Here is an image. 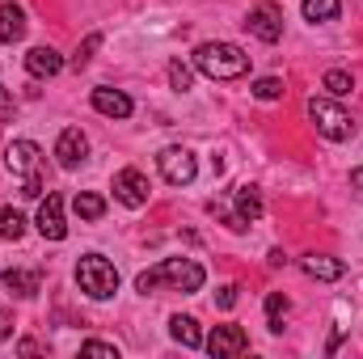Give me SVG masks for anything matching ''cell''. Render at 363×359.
I'll use <instances>...</instances> for the list:
<instances>
[{"mask_svg": "<svg viewBox=\"0 0 363 359\" xmlns=\"http://www.w3.org/2000/svg\"><path fill=\"white\" fill-rule=\"evenodd\" d=\"M207 283V270L199 267L194 258H161L152 270H144V275H135V292H157V287H169V292H182V296H190V292H199Z\"/></svg>", "mask_w": 363, "mask_h": 359, "instance_id": "6da1fadb", "label": "cell"}, {"mask_svg": "<svg viewBox=\"0 0 363 359\" xmlns=\"http://www.w3.org/2000/svg\"><path fill=\"white\" fill-rule=\"evenodd\" d=\"M194 68L211 81H237L250 72V55L237 47V43H199L194 47Z\"/></svg>", "mask_w": 363, "mask_h": 359, "instance_id": "7a4b0ae2", "label": "cell"}, {"mask_svg": "<svg viewBox=\"0 0 363 359\" xmlns=\"http://www.w3.org/2000/svg\"><path fill=\"white\" fill-rule=\"evenodd\" d=\"M77 287L89 296V300H110L114 292H118V270L110 258H101V254H85L81 263H77Z\"/></svg>", "mask_w": 363, "mask_h": 359, "instance_id": "3957f363", "label": "cell"}, {"mask_svg": "<svg viewBox=\"0 0 363 359\" xmlns=\"http://www.w3.org/2000/svg\"><path fill=\"white\" fill-rule=\"evenodd\" d=\"M308 118H313V123H317V131H321L325 140H334V144H342V140H351V136H355L351 114H347L334 97H308Z\"/></svg>", "mask_w": 363, "mask_h": 359, "instance_id": "277c9868", "label": "cell"}, {"mask_svg": "<svg viewBox=\"0 0 363 359\" xmlns=\"http://www.w3.org/2000/svg\"><path fill=\"white\" fill-rule=\"evenodd\" d=\"M157 170H161V178L169 182V186H190V182L199 178V161H194V153H190V148H182V144L161 148Z\"/></svg>", "mask_w": 363, "mask_h": 359, "instance_id": "5b68a950", "label": "cell"}, {"mask_svg": "<svg viewBox=\"0 0 363 359\" xmlns=\"http://www.w3.org/2000/svg\"><path fill=\"white\" fill-rule=\"evenodd\" d=\"M4 165H9V174H17V178H38V174H43V148H38L34 140H13V144L4 148Z\"/></svg>", "mask_w": 363, "mask_h": 359, "instance_id": "8992f818", "label": "cell"}, {"mask_svg": "<svg viewBox=\"0 0 363 359\" xmlns=\"http://www.w3.org/2000/svg\"><path fill=\"white\" fill-rule=\"evenodd\" d=\"M203 347L216 359H237V355L250 351V334H245L241 326H216V330L203 338Z\"/></svg>", "mask_w": 363, "mask_h": 359, "instance_id": "52a82bcc", "label": "cell"}, {"mask_svg": "<svg viewBox=\"0 0 363 359\" xmlns=\"http://www.w3.org/2000/svg\"><path fill=\"white\" fill-rule=\"evenodd\" d=\"M245 30L254 34V38H262V43H279L283 38V9L279 4H258V9H250V17H245Z\"/></svg>", "mask_w": 363, "mask_h": 359, "instance_id": "ba28073f", "label": "cell"}, {"mask_svg": "<svg viewBox=\"0 0 363 359\" xmlns=\"http://www.w3.org/2000/svg\"><path fill=\"white\" fill-rule=\"evenodd\" d=\"M114 199H118L123 207H131V211L144 207V203H148V178H144L140 170H131V165L118 170V174H114Z\"/></svg>", "mask_w": 363, "mask_h": 359, "instance_id": "9c48e42d", "label": "cell"}, {"mask_svg": "<svg viewBox=\"0 0 363 359\" xmlns=\"http://www.w3.org/2000/svg\"><path fill=\"white\" fill-rule=\"evenodd\" d=\"M85 157H89V140H85V131H81V127H64L60 140H55V161H60V170H77Z\"/></svg>", "mask_w": 363, "mask_h": 359, "instance_id": "30bf717a", "label": "cell"}, {"mask_svg": "<svg viewBox=\"0 0 363 359\" xmlns=\"http://www.w3.org/2000/svg\"><path fill=\"white\" fill-rule=\"evenodd\" d=\"M34 224H38V233H43L47 241H64V237H68V224H64V199H60V194H47V199L38 203Z\"/></svg>", "mask_w": 363, "mask_h": 359, "instance_id": "8fae6325", "label": "cell"}, {"mask_svg": "<svg viewBox=\"0 0 363 359\" xmlns=\"http://www.w3.org/2000/svg\"><path fill=\"white\" fill-rule=\"evenodd\" d=\"M93 110L97 114H106V118H131V97L123 89H110V85H97L93 89Z\"/></svg>", "mask_w": 363, "mask_h": 359, "instance_id": "7c38bea8", "label": "cell"}, {"mask_svg": "<svg viewBox=\"0 0 363 359\" xmlns=\"http://www.w3.org/2000/svg\"><path fill=\"white\" fill-rule=\"evenodd\" d=\"M60 68H64V60H60L55 47H30V51H26V72H30V77L47 81V77H55Z\"/></svg>", "mask_w": 363, "mask_h": 359, "instance_id": "4fadbf2b", "label": "cell"}, {"mask_svg": "<svg viewBox=\"0 0 363 359\" xmlns=\"http://www.w3.org/2000/svg\"><path fill=\"white\" fill-rule=\"evenodd\" d=\"M300 267H304L308 279H321V283H334V279L347 275V263L342 258H330V254H308V258H300Z\"/></svg>", "mask_w": 363, "mask_h": 359, "instance_id": "5bb4252c", "label": "cell"}, {"mask_svg": "<svg viewBox=\"0 0 363 359\" xmlns=\"http://www.w3.org/2000/svg\"><path fill=\"white\" fill-rule=\"evenodd\" d=\"M26 38V9L4 0L0 4V43H21Z\"/></svg>", "mask_w": 363, "mask_h": 359, "instance_id": "9a60e30c", "label": "cell"}, {"mask_svg": "<svg viewBox=\"0 0 363 359\" xmlns=\"http://www.w3.org/2000/svg\"><path fill=\"white\" fill-rule=\"evenodd\" d=\"M0 279H4V287L13 296H34L43 287V270H26V267H9Z\"/></svg>", "mask_w": 363, "mask_h": 359, "instance_id": "2e32d148", "label": "cell"}, {"mask_svg": "<svg viewBox=\"0 0 363 359\" xmlns=\"http://www.w3.org/2000/svg\"><path fill=\"white\" fill-rule=\"evenodd\" d=\"M237 216L245 220V224H254V220H262V194H258V186H237Z\"/></svg>", "mask_w": 363, "mask_h": 359, "instance_id": "e0dca14e", "label": "cell"}, {"mask_svg": "<svg viewBox=\"0 0 363 359\" xmlns=\"http://www.w3.org/2000/svg\"><path fill=\"white\" fill-rule=\"evenodd\" d=\"M169 334H174V343H182V347H203V330H199V321L194 317H169Z\"/></svg>", "mask_w": 363, "mask_h": 359, "instance_id": "ac0fdd59", "label": "cell"}, {"mask_svg": "<svg viewBox=\"0 0 363 359\" xmlns=\"http://www.w3.org/2000/svg\"><path fill=\"white\" fill-rule=\"evenodd\" d=\"M72 211H77L81 220H101V216H106V199L93 194V190H81V194L72 199Z\"/></svg>", "mask_w": 363, "mask_h": 359, "instance_id": "d6986e66", "label": "cell"}, {"mask_svg": "<svg viewBox=\"0 0 363 359\" xmlns=\"http://www.w3.org/2000/svg\"><path fill=\"white\" fill-rule=\"evenodd\" d=\"M300 9H304V17L317 26V21H334V17L342 13V0H304Z\"/></svg>", "mask_w": 363, "mask_h": 359, "instance_id": "ffe728a7", "label": "cell"}, {"mask_svg": "<svg viewBox=\"0 0 363 359\" xmlns=\"http://www.w3.org/2000/svg\"><path fill=\"white\" fill-rule=\"evenodd\" d=\"M26 237V216L13 207H0V241H21Z\"/></svg>", "mask_w": 363, "mask_h": 359, "instance_id": "44dd1931", "label": "cell"}, {"mask_svg": "<svg viewBox=\"0 0 363 359\" xmlns=\"http://www.w3.org/2000/svg\"><path fill=\"white\" fill-rule=\"evenodd\" d=\"M321 85H325V93H330V97H347V93L355 89V77H351V72H342V68H330Z\"/></svg>", "mask_w": 363, "mask_h": 359, "instance_id": "7402d4cb", "label": "cell"}, {"mask_svg": "<svg viewBox=\"0 0 363 359\" xmlns=\"http://www.w3.org/2000/svg\"><path fill=\"white\" fill-rule=\"evenodd\" d=\"M283 313H287V296L271 292L267 296V326H271V334H283Z\"/></svg>", "mask_w": 363, "mask_h": 359, "instance_id": "603a6c76", "label": "cell"}, {"mask_svg": "<svg viewBox=\"0 0 363 359\" xmlns=\"http://www.w3.org/2000/svg\"><path fill=\"white\" fill-rule=\"evenodd\" d=\"M207 211H211V216H220V220H224L233 233H245V228H250V224H245V220H241V216H237L228 203H224V199H211V203H207Z\"/></svg>", "mask_w": 363, "mask_h": 359, "instance_id": "cb8c5ba5", "label": "cell"}, {"mask_svg": "<svg viewBox=\"0 0 363 359\" xmlns=\"http://www.w3.org/2000/svg\"><path fill=\"white\" fill-rule=\"evenodd\" d=\"M250 89H254V97H258V101H279V97H283V81H279V77H258V81H254V85H250Z\"/></svg>", "mask_w": 363, "mask_h": 359, "instance_id": "d4e9b609", "label": "cell"}, {"mask_svg": "<svg viewBox=\"0 0 363 359\" xmlns=\"http://www.w3.org/2000/svg\"><path fill=\"white\" fill-rule=\"evenodd\" d=\"M169 85H174L178 93H186L190 85H194V72H190L182 60H174V64H169Z\"/></svg>", "mask_w": 363, "mask_h": 359, "instance_id": "484cf974", "label": "cell"}, {"mask_svg": "<svg viewBox=\"0 0 363 359\" xmlns=\"http://www.w3.org/2000/svg\"><path fill=\"white\" fill-rule=\"evenodd\" d=\"M81 355H97V359H118V347H114V343H101V338H89V343H81Z\"/></svg>", "mask_w": 363, "mask_h": 359, "instance_id": "4316f807", "label": "cell"}, {"mask_svg": "<svg viewBox=\"0 0 363 359\" xmlns=\"http://www.w3.org/2000/svg\"><path fill=\"white\" fill-rule=\"evenodd\" d=\"M97 47H101V34H89V38L81 43V51L72 55V68H77V72H81V68H85V64L93 60V51H97Z\"/></svg>", "mask_w": 363, "mask_h": 359, "instance_id": "83f0119b", "label": "cell"}, {"mask_svg": "<svg viewBox=\"0 0 363 359\" xmlns=\"http://www.w3.org/2000/svg\"><path fill=\"white\" fill-rule=\"evenodd\" d=\"M216 304H220V309H233V304H237V283H224V287L216 292Z\"/></svg>", "mask_w": 363, "mask_h": 359, "instance_id": "f1b7e54d", "label": "cell"}, {"mask_svg": "<svg viewBox=\"0 0 363 359\" xmlns=\"http://www.w3.org/2000/svg\"><path fill=\"white\" fill-rule=\"evenodd\" d=\"M17 114V106H13V97H9V89H0V123H9Z\"/></svg>", "mask_w": 363, "mask_h": 359, "instance_id": "f546056e", "label": "cell"}, {"mask_svg": "<svg viewBox=\"0 0 363 359\" xmlns=\"http://www.w3.org/2000/svg\"><path fill=\"white\" fill-rule=\"evenodd\" d=\"M13 334V313H0V343Z\"/></svg>", "mask_w": 363, "mask_h": 359, "instance_id": "4dcf8cb0", "label": "cell"}, {"mask_svg": "<svg viewBox=\"0 0 363 359\" xmlns=\"http://www.w3.org/2000/svg\"><path fill=\"white\" fill-rule=\"evenodd\" d=\"M267 263H271V267H283V263H287V254H283V250H271V258H267Z\"/></svg>", "mask_w": 363, "mask_h": 359, "instance_id": "1f68e13d", "label": "cell"}, {"mask_svg": "<svg viewBox=\"0 0 363 359\" xmlns=\"http://www.w3.org/2000/svg\"><path fill=\"white\" fill-rule=\"evenodd\" d=\"M351 186H355V190H363V165H359V170H351Z\"/></svg>", "mask_w": 363, "mask_h": 359, "instance_id": "d6a6232c", "label": "cell"}]
</instances>
